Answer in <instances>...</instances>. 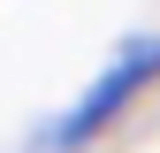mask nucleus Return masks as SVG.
<instances>
[{"mask_svg": "<svg viewBox=\"0 0 160 153\" xmlns=\"http://www.w3.org/2000/svg\"><path fill=\"white\" fill-rule=\"evenodd\" d=\"M152 76H160V38H130V46L114 54L107 69H99V84H92L84 100H76V107L61 115V130H53V145H84L92 130H107L114 115H122V107L137 100V92L152 84Z\"/></svg>", "mask_w": 160, "mask_h": 153, "instance_id": "f257e3e1", "label": "nucleus"}]
</instances>
